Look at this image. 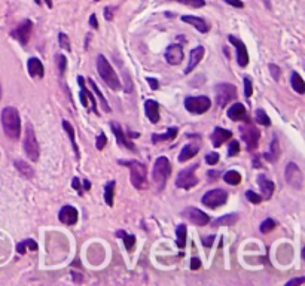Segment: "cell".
<instances>
[{"label":"cell","mask_w":305,"mask_h":286,"mask_svg":"<svg viewBox=\"0 0 305 286\" xmlns=\"http://www.w3.org/2000/svg\"><path fill=\"white\" fill-rule=\"evenodd\" d=\"M94 2H99V0H94Z\"/></svg>","instance_id":"obj_62"},{"label":"cell","mask_w":305,"mask_h":286,"mask_svg":"<svg viewBox=\"0 0 305 286\" xmlns=\"http://www.w3.org/2000/svg\"><path fill=\"white\" fill-rule=\"evenodd\" d=\"M205 162L210 164V166H216L219 162V154L217 152H211L208 155L205 156Z\"/></svg>","instance_id":"obj_48"},{"label":"cell","mask_w":305,"mask_h":286,"mask_svg":"<svg viewBox=\"0 0 305 286\" xmlns=\"http://www.w3.org/2000/svg\"><path fill=\"white\" fill-rule=\"evenodd\" d=\"M171 175V162L168 161L167 156H159L155 164H153L152 170V179L155 186L158 191H162L167 185V181Z\"/></svg>","instance_id":"obj_2"},{"label":"cell","mask_w":305,"mask_h":286,"mask_svg":"<svg viewBox=\"0 0 305 286\" xmlns=\"http://www.w3.org/2000/svg\"><path fill=\"white\" fill-rule=\"evenodd\" d=\"M227 115L232 121H247V110H246L244 104L241 103L232 104L228 109Z\"/></svg>","instance_id":"obj_19"},{"label":"cell","mask_w":305,"mask_h":286,"mask_svg":"<svg viewBox=\"0 0 305 286\" xmlns=\"http://www.w3.org/2000/svg\"><path fill=\"white\" fill-rule=\"evenodd\" d=\"M0 100H2V85H0Z\"/></svg>","instance_id":"obj_61"},{"label":"cell","mask_w":305,"mask_h":286,"mask_svg":"<svg viewBox=\"0 0 305 286\" xmlns=\"http://www.w3.org/2000/svg\"><path fill=\"white\" fill-rule=\"evenodd\" d=\"M37 249H39L37 243H36L34 240H31V238H27V240H24V241L18 243V246H17V252H18L20 255H24L27 251L36 252Z\"/></svg>","instance_id":"obj_31"},{"label":"cell","mask_w":305,"mask_h":286,"mask_svg":"<svg viewBox=\"0 0 305 286\" xmlns=\"http://www.w3.org/2000/svg\"><path fill=\"white\" fill-rule=\"evenodd\" d=\"M164 57H165V61H167L168 64H171V66H178V64H180V63L183 61V58H185V52H183L182 45L173 44V45H168V47H167Z\"/></svg>","instance_id":"obj_16"},{"label":"cell","mask_w":305,"mask_h":286,"mask_svg":"<svg viewBox=\"0 0 305 286\" xmlns=\"http://www.w3.org/2000/svg\"><path fill=\"white\" fill-rule=\"evenodd\" d=\"M290 82H292V88L298 93V94H304L305 93V82L302 76L298 73V72H293L292 73V78H290Z\"/></svg>","instance_id":"obj_33"},{"label":"cell","mask_w":305,"mask_h":286,"mask_svg":"<svg viewBox=\"0 0 305 286\" xmlns=\"http://www.w3.org/2000/svg\"><path fill=\"white\" fill-rule=\"evenodd\" d=\"M182 21L186 23V24H191L192 27H195L198 31L201 33H207L208 31V24L204 21L203 18H198V17H194V15H183L182 17Z\"/></svg>","instance_id":"obj_25"},{"label":"cell","mask_w":305,"mask_h":286,"mask_svg":"<svg viewBox=\"0 0 305 286\" xmlns=\"http://www.w3.org/2000/svg\"><path fill=\"white\" fill-rule=\"evenodd\" d=\"M90 84H91V88H93V91L96 93V96L100 99V102H102V107L104 109V112H110V106L107 103V100H106V97L102 94V91L99 90V87H97V84L93 80V79H90Z\"/></svg>","instance_id":"obj_35"},{"label":"cell","mask_w":305,"mask_h":286,"mask_svg":"<svg viewBox=\"0 0 305 286\" xmlns=\"http://www.w3.org/2000/svg\"><path fill=\"white\" fill-rule=\"evenodd\" d=\"M15 169L20 172V175L23 176V178H26V179H31L33 178V175H34V172H33V169L30 167V164L26 162V161H23V159H17L15 161Z\"/></svg>","instance_id":"obj_29"},{"label":"cell","mask_w":305,"mask_h":286,"mask_svg":"<svg viewBox=\"0 0 305 286\" xmlns=\"http://www.w3.org/2000/svg\"><path fill=\"white\" fill-rule=\"evenodd\" d=\"M63 129L64 131L67 133V136H69V139H70V143H72V146H73V151H75V155L79 159V148H77V143H76V134H75V129L72 127V124L67 121V119H63Z\"/></svg>","instance_id":"obj_27"},{"label":"cell","mask_w":305,"mask_h":286,"mask_svg":"<svg viewBox=\"0 0 305 286\" xmlns=\"http://www.w3.org/2000/svg\"><path fill=\"white\" fill-rule=\"evenodd\" d=\"M200 267H201V261L198 260V258H192V260H191V270L195 271V270H198Z\"/></svg>","instance_id":"obj_53"},{"label":"cell","mask_w":305,"mask_h":286,"mask_svg":"<svg viewBox=\"0 0 305 286\" xmlns=\"http://www.w3.org/2000/svg\"><path fill=\"white\" fill-rule=\"evenodd\" d=\"M257 185H259V188H260V191L264 194V198L270 200L273 197V192H274V188H276L274 182L270 181L265 175H259L257 176Z\"/></svg>","instance_id":"obj_23"},{"label":"cell","mask_w":305,"mask_h":286,"mask_svg":"<svg viewBox=\"0 0 305 286\" xmlns=\"http://www.w3.org/2000/svg\"><path fill=\"white\" fill-rule=\"evenodd\" d=\"M214 238H216L214 235H208V237H204L201 241H203V244L205 246V248H210V246L214 243Z\"/></svg>","instance_id":"obj_51"},{"label":"cell","mask_w":305,"mask_h":286,"mask_svg":"<svg viewBox=\"0 0 305 286\" xmlns=\"http://www.w3.org/2000/svg\"><path fill=\"white\" fill-rule=\"evenodd\" d=\"M113 6H107L106 9H104V18L107 20V21H110L112 18H113Z\"/></svg>","instance_id":"obj_52"},{"label":"cell","mask_w":305,"mask_h":286,"mask_svg":"<svg viewBox=\"0 0 305 286\" xmlns=\"http://www.w3.org/2000/svg\"><path fill=\"white\" fill-rule=\"evenodd\" d=\"M116 234L119 235V237H122L127 251H133V248L136 246V237L133 234H127V233H124V231H118Z\"/></svg>","instance_id":"obj_39"},{"label":"cell","mask_w":305,"mask_h":286,"mask_svg":"<svg viewBox=\"0 0 305 286\" xmlns=\"http://www.w3.org/2000/svg\"><path fill=\"white\" fill-rule=\"evenodd\" d=\"M227 5L229 6H234V8H237V9H243L244 8V3L241 2V0H224Z\"/></svg>","instance_id":"obj_49"},{"label":"cell","mask_w":305,"mask_h":286,"mask_svg":"<svg viewBox=\"0 0 305 286\" xmlns=\"http://www.w3.org/2000/svg\"><path fill=\"white\" fill-rule=\"evenodd\" d=\"M45 3L48 5V8H52V0H45Z\"/></svg>","instance_id":"obj_60"},{"label":"cell","mask_w":305,"mask_h":286,"mask_svg":"<svg viewBox=\"0 0 305 286\" xmlns=\"http://www.w3.org/2000/svg\"><path fill=\"white\" fill-rule=\"evenodd\" d=\"M97 70L100 78L107 84V87L113 91H118L121 88V80L118 78L116 72L113 70V67L110 66V63L106 60L104 55H99L97 57Z\"/></svg>","instance_id":"obj_4"},{"label":"cell","mask_w":305,"mask_h":286,"mask_svg":"<svg viewBox=\"0 0 305 286\" xmlns=\"http://www.w3.org/2000/svg\"><path fill=\"white\" fill-rule=\"evenodd\" d=\"M58 42H60V47H61L63 50H67V51H70V40H69L67 34H64V33H60V34H58Z\"/></svg>","instance_id":"obj_43"},{"label":"cell","mask_w":305,"mask_h":286,"mask_svg":"<svg viewBox=\"0 0 305 286\" xmlns=\"http://www.w3.org/2000/svg\"><path fill=\"white\" fill-rule=\"evenodd\" d=\"M106 143H107V137H106V134H104V133H100L99 137H97V140H96V146H97V149H99V151H103V148L106 146Z\"/></svg>","instance_id":"obj_47"},{"label":"cell","mask_w":305,"mask_h":286,"mask_svg":"<svg viewBox=\"0 0 305 286\" xmlns=\"http://www.w3.org/2000/svg\"><path fill=\"white\" fill-rule=\"evenodd\" d=\"M204 47H197V48H194L191 54H189V61H188V66H186V69H185V75H189L198 64H200V61L203 60L204 57Z\"/></svg>","instance_id":"obj_18"},{"label":"cell","mask_w":305,"mask_h":286,"mask_svg":"<svg viewBox=\"0 0 305 286\" xmlns=\"http://www.w3.org/2000/svg\"><path fill=\"white\" fill-rule=\"evenodd\" d=\"M77 218H79V213L73 206H63L58 212V219L64 225H75L77 222Z\"/></svg>","instance_id":"obj_17"},{"label":"cell","mask_w":305,"mask_h":286,"mask_svg":"<svg viewBox=\"0 0 305 286\" xmlns=\"http://www.w3.org/2000/svg\"><path fill=\"white\" fill-rule=\"evenodd\" d=\"M90 24L93 26V28H99V21H97V15L93 14L91 18H90Z\"/></svg>","instance_id":"obj_55"},{"label":"cell","mask_w":305,"mask_h":286,"mask_svg":"<svg viewBox=\"0 0 305 286\" xmlns=\"http://www.w3.org/2000/svg\"><path fill=\"white\" fill-rule=\"evenodd\" d=\"M276 228V221L274 219H270V218H267L260 225H259V230H260V233H264V234H268L270 231H273Z\"/></svg>","instance_id":"obj_40"},{"label":"cell","mask_w":305,"mask_h":286,"mask_svg":"<svg viewBox=\"0 0 305 286\" xmlns=\"http://www.w3.org/2000/svg\"><path fill=\"white\" fill-rule=\"evenodd\" d=\"M57 63H58V69H60V75H64L66 69H67V58L63 54H58L57 55Z\"/></svg>","instance_id":"obj_41"},{"label":"cell","mask_w":305,"mask_h":286,"mask_svg":"<svg viewBox=\"0 0 305 286\" xmlns=\"http://www.w3.org/2000/svg\"><path fill=\"white\" fill-rule=\"evenodd\" d=\"M173 2H178V3H182V5H188L191 8H203L205 5L204 0H173Z\"/></svg>","instance_id":"obj_42"},{"label":"cell","mask_w":305,"mask_h":286,"mask_svg":"<svg viewBox=\"0 0 305 286\" xmlns=\"http://www.w3.org/2000/svg\"><path fill=\"white\" fill-rule=\"evenodd\" d=\"M252 93H253L252 80H250V78H244V96L249 99V97H252Z\"/></svg>","instance_id":"obj_46"},{"label":"cell","mask_w":305,"mask_h":286,"mask_svg":"<svg viewBox=\"0 0 305 286\" xmlns=\"http://www.w3.org/2000/svg\"><path fill=\"white\" fill-rule=\"evenodd\" d=\"M2 126L5 134L11 140H18L21 134V118L20 112L14 106H8L2 110Z\"/></svg>","instance_id":"obj_1"},{"label":"cell","mask_w":305,"mask_h":286,"mask_svg":"<svg viewBox=\"0 0 305 286\" xmlns=\"http://www.w3.org/2000/svg\"><path fill=\"white\" fill-rule=\"evenodd\" d=\"M214 96H216V103L219 107H225L228 106L237 96V88L235 85L224 82V84H217L214 88Z\"/></svg>","instance_id":"obj_5"},{"label":"cell","mask_w":305,"mask_h":286,"mask_svg":"<svg viewBox=\"0 0 305 286\" xmlns=\"http://www.w3.org/2000/svg\"><path fill=\"white\" fill-rule=\"evenodd\" d=\"M185 107H186V110H189L191 113L203 115V113H205V112L211 107V102H210V99L205 97V96H198V97L189 96V97L185 99Z\"/></svg>","instance_id":"obj_10"},{"label":"cell","mask_w":305,"mask_h":286,"mask_svg":"<svg viewBox=\"0 0 305 286\" xmlns=\"http://www.w3.org/2000/svg\"><path fill=\"white\" fill-rule=\"evenodd\" d=\"M77 84H79V88H80V93H79V100H80V104H82L83 107H88V106L91 104V109L94 110V113L99 115V109H97L96 99H94L93 93L86 88L83 76H79V78H77Z\"/></svg>","instance_id":"obj_12"},{"label":"cell","mask_w":305,"mask_h":286,"mask_svg":"<svg viewBox=\"0 0 305 286\" xmlns=\"http://www.w3.org/2000/svg\"><path fill=\"white\" fill-rule=\"evenodd\" d=\"M148 82H149V85H151V88L152 90H158L159 88V85H158V80L153 78H148Z\"/></svg>","instance_id":"obj_57"},{"label":"cell","mask_w":305,"mask_h":286,"mask_svg":"<svg viewBox=\"0 0 305 286\" xmlns=\"http://www.w3.org/2000/svg\"><path fill=\"white\" fill-rule=\"evenodd\" d=\"M27 69H28V75L31 78H43L45 75V69H43V64L39 58L33 57L28 60L27 63Z\"/></svg>","instance_id":"obj_21"},{"label":"cell","mask_w":305,"mask_h":286,"mask_svg":"<svg viewBox=\"0 0 305 286\" xmlns=\"http://www.w3.org/2000/svg\"><path fill=\"white\" fill-rule=\"evenodd\" d=\"M284 178H286V182L289 186L301 191L304 188V175L301 172V169L298 167V164L295 162H289L286 166V172H284Z\"/></svg>","instance_id":"obj_9"},{"label":"cell","mask_w":305,"mask_h":286,"mask_svg":"<svg viewBox=\"0 0 305 286\" xmlns=\"http://www.w3.org/2000/svg\"><path fill=\"white\" fill-rule=\"evenodd\" d=\"M207 175H208V178H210L211 181H216V179L221 176V173H219V172H208Z\"/></svg>","instance_id":"obj_58"},{"label":"cell","mask_w":305,"mask_h":286,"mask_svg":"<svg viewBox=\"0 0 305 286\" xmlns=\"http://www.w3.org/2000/svg\"><path fill=\"white\" fill-rule=\"evenodd\" d=\"M227 201H228V192L225 189H221V188L205 192L203 200H201V203L208 209H217L221 206H225Z\"/></svg>","instance_id":"obj_6"},{"label":"cell","mask_w":305,"mask_h":286,"mask_svg":"<svg viewBox=\"0 0 305 286\" xmlns=\"http://www.w3.org/2000/svg\"><path fill=\"white\" fill-rule=\"evenodd\" d=\"M280 154H281V151H280L279 139L274 136L273 143H271V146H270V152L264 154V158H265V159H268L270 162H276V161H277V159L280 158Z\"/></svg>","instance_id":"obj_28"},{"label":"cell","mask_w":305,"mask_h":286,"mask_svg":"<svg viewBox=\"0 0 305 286\" xmlns=\"http://www.w3.org/2000/svg\"><path fill=\"white\" fill-rule=\"evenodd\" d=\"M198 152H200V145H197V143H189V145H186V146L180 151V154H179V161H180V162L189 161L191 158H194Z\"/></svg>","instance_id":"obj_26"},{"label":"cell","mask_w":305,"mask_h":286,"mask_svg":"<svg viewBox=\"0 0 305 286\" xmlns=\"http://www.w3.org/2000/svg\"><path fill=\"white\" fill-rule=\"evenodd\" d=\"M24 151H26L27 156H28L31 161H37V159H39L40 149H39V143H37V139H36V133H34V129H33L31 124H27L26 127Z\"/></svg>","instance_id":"obj_7"},{"label":"cell","mask_w":305,"mask_h":286,"mask_svg":"<svg viewBox=\"0 0 305 286\" xmlns=\"http://www.w3.org/2000/svg\"><path fill=\"white\" fill-rule=\"evenodd\" d=\"M254 116H256V122H257V124H262V126H265V127H270V126H271V119H270V116L267 115V112H265L264 109H257V110L254 112Z\"/></svg>","instance_id":"obj_37"},{"label":"cell","mask_w":305,"mask_h":286,"mask_svg":"<svg viewBox=\"0 0 305 286\" xmlns=\"http://www.w3.org/2000/svg\"><path fill=\"white\" fill-rule=\"evenodd\" d=\"M270 72H271L273 78L276 79V80H279V79H280V67H279V66H276V64H270Z\"/></svg>","instance_id":"obj_50"},{"label":"cell","mask_w":305,"mask_h":286,"mask_svg":"<svg viewBox=\"0 0 305 286\" xmlns=\"http://www.w3.org/2000/svg\"><path fill=\"white\" fill-rule=\"evenodd\" d=\"M224 181L228 183V185H238L241 182V175L235 170H228L225 175H224Z\"/></svg>","instance_id":"obj_36"},{"label":"cell","mask_w":305,"mask_h":286,"mask_svg":"<svg viewBox=\"0 0 305 286\" xmlns=\"http://www.w3.org/2000/svg\"><path fill=\"white\" fill-rule=\"evenodd\" d=\"M31 28H33V23L30 20H24L23 23H20V26L15 30H12L11 36L14 39H17L21 45H27L30 40V34H31Z\"/></svg>","instance_id":"obj_13"},{"label":"cell","mask_w":305,"mask_h":286,"mask_svg":"<svg viewBox=\"0 0 305 286\" xmlns=\"http://www.w3.org/2000/svg\"><path fill=\"white\" fill-rule=\"evenodd\" d=\"M176 234H178V246L179 249H183L186 246V225L180 224L176 230Z\"/></svg>","instance_id":"obj_38"},{"label":"cell","mask_w":305,"mask_h":286,"mask_svg":"<svg viewBox=\"0 0 305 286\" xmlns=\"http://www.w3.org/2000/svg\"><path fill=\"white\" fill-rule=\"evenodd\" d=\"M238 221V215L237 213H228V215H225V216H222V218H217V219H214L213 221V225L214 227H221V225H234L235 222Z\"/></svg>","instance_id":"obj_32"},{"label":"cell","mask_w":305,"mask_h":286,"mask_svg":"<svg viewBox=\"0 0 305 286\" xmlns=\"http://www.w3.org/2000/svg\"><path fill=\"white\" fill-rule=\"evenodd\" d=\"M238 152H240V143H238L237 140H232V142L229 143L228 155L235 156V155H238Z\"/></svg>","instance_id":"obj_45"},{"label":"cell","mask_w":305,"mask_h":286,"mask_svg":"<svg viewBox=\"0 0 305 286\" xmlns=\"http://www.w3.org/2000/svg\"><path fill=\"white\" fill-rule=\"evenodd\" d=\"M90 188H91V183L88 181H83V191H88Z\"/></svg>","instance_id":"obj_59"},{"label":"cell","mask_w":305,"mask_h":286,"mask_svg":"<svg viewBox=\"0 0 305 286\" xmlns=\"http://www.w3.org/2000/svg\"><path fill=\"white\" fill-rule=\"evenodd\" d=\"M115 181H110V182L106 183V188H104V200L107 203V206H113V197H115Z\"/></svg>","instance_id":"obj_34"},{"label":"cell","mask_w":305,"mask_h":286,"mask_svg":"<svg viewBox=\"0 0 305 286\" xmlns=\"http://www.w3.org/2000/svg\"><path fill=\"white\" fill-rule=\"evenodd\" d=\"M121 164L127 166L129 169V176L131 183L136 189H143L148 183V167L137 161V159H129V161H119Z\"/></svg>","instance_id":"obj_3"},{"label":"cell","mask_w":305,"mask_h":286,"mask_svg":"<svg viewBox=\"0 0 305 286\" xmlns=\"http://www.w3.org/2000/svg\"><path fill=\"white\" fill-rule=\"evenodd\" d=\"M183 216L188 218L192 224L198 225V227H204L210 222V216L205 215L203 210L197 208H188L183 210Z\"/></svg>","instance_id":"obj_15"},{"label":"cell","mask_w":305,"mask_h":286,"mask_svg":"<svg viewBox=\"0 0 305 286\" xmlns=\"http://www.w3.org/2000/svg\"><path fill=\"white\" fill-rule=\"evenodd\" d=\"M178 127H171L164 134H152V142L153 143H158V142H165V140H175L176 136H178Z\"/></svg>","instance_id":"obj_30"},{"label":"cell","mask_w":305,"mask_h":286,"mask_svg":"<svg viewBox=\"0 0 305 286\" xmlns=\"http://www.w3.org/2000/svg\"><path fill=\"white\" fill-rule=\"evenodd\" d=\"M228 40L234 45V48L237 50V63L240 67H246L249 64V52L246 48V44L234 36H228Z\"/></svg>","instance_id":"obj_14"},{"label":"cell","mask_w":305,"mask_h":286,"mask_svg":"<svg viewBox=\"0 0 305 286\" xmlns=\"http://www.w3.org/2000/svg\"><path fill=\"white\" fill-rule=\"evenodd\" d=\"M240 133H241V139L246 142V146L249 151H253L257 148V142H259V130L254 129L252 124H247V126H241L240 127Z\"/></svg>","instance_id":"obj_11"},{"label":"cell","mask_w":305,"mask_h":286,"mask_svg":"<svg viewBox=\"0 0 305 286\" xmlns=\"http://www.w3.org/2000/svg\"><path fill=\"white\" fill-rule=\"evenodd\" d=\"M145 113L152 124H158V121H159V104H158V102L146 100L145 102Z\"/></svg>","instance_id":"obj_24"},{"label":"cell","mask_w":305,"mask_h":286,"mask_svg":"<svg viewBox=\"0 0 305 286\" xmlns=\"http://www.w3.org/2000/svg\"><path fill=\"white\" fill-rule=\"evenodd\" d=\"M200 166L198 164H192L191 167L182 170L176 178V186L182 188V189H191L194 186L198 185V178L195 176V170L198 169Z\"/></svg>","instance_id":"obj_8"},{"label":"cell","mask_w":305,"mask_h":286,"mask_svg":"<svg viewBox=\"0 0 305 286\" xmlns=\"http://www.w3.org/2000/svg\"><path fill=\"white\" fill-rule=\"evenodd\" d=\"M72 186L76 189L79 194H82V188H80V182H79V178H75L73 179V182H72Z\"/></svg>","instance_id":"obj_56"},{"label":"cell","mask_w":305,"mask_h":286,"mask_svg":"<svg viewBox=\"0 0 305 286\" xmlns=\"http://www.w3.org/2000/svg\"><path fill=\"white\" fill-rule=\"evenodd\" d=\"M305 282V277H298V279H292V280H289L286 285L287 286H292V285H302Z\"/></svg>","instance_id":"obj_54"},{"label":"cell","mask_w":305,"mask_h":286,"mask_svg":"<svg viewBox=\"0 0 305 286\" xmlns=\"http://www.w3.org/2000/svg\"><path fill=\"white\" fill-rule=\"evenodd\" d=\"M110 129L113 131V134H115V137H116V140H118V143L122 146V148H127V149H131V151H134L136 149V146L128 140L127 137H125V134H124V130L121 129V126L118 124V122H112L110 124Z\"/></svg>","instance_id":"obj_22"},{"label":"cell","mask_w":305,"mask_h":286,"mask_svg":"<svg viewBox=\"0 0 305 286\" xmlns=\"http://www.w3.org/2000/svg\"><path fill=\"white\" fill-rule=\"evenodd\" d=\"M231 137H232V131L225 130V129H221V127L214 129V131H213V133H211V136H210L211 143H213V146H214V148L222 146V143H225V142L229 140Z\"/></svg>","instance_id":"obj_20"},{"label":"cell","mask_w":305,"mask_h":286,"mask_svg":"<svg viewBox=\"0 0 305 286\" xmlns=\"http://www.w3.org/2000/svg\"><path fill=\"white\" fill-rule=\"evenodd\" d=\"M246 197H247V200L250 201V203H253V205H259L260 201H262V197L260 195H257L254 191H246Z\"/></svg>","instance_id":"obj_44"}]
</instances>
